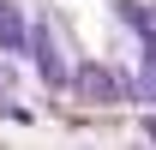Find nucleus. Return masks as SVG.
I'll return each mask as SVG.
<instances>
[{"instance_id":"nucleus-1","label":"nucleus","mask_w":156,"mask_h":150,"mask_svg":"<svg viewBox=\"0 0 156 150\" xmlns=\"http://www.w3.org/2000/svg\"><path fill=\"white\" fill-rule=\"evenodd\" d=\"M30 60H36V78L48 84V90H72V66H66V54H60L48 18H30Z\"/></svg>"},{"instance_id":"nucleus-4","label":"nucleus","mask_w":156,"mask_h":150,"mask_svg":"<svg viewBox=\"0 0 156 150\" xmlns=\"http://www.w3.org/2000/svg\"><path fill=\"white\" fill-rule=\"evenodd\" d=\"M108 6H114V18L126 24L132 36H150L156 30V6H144V0H108Z\"/></svg>"},{"instance_id":"nucleus-2","label":"nucleus","mask_w":156,"mask_h":150,"mask_svg":"<svg viewBox=\"0 0 156 150\" xmlns=\"http://www.w3.org/2000/svg\"><path fill=\"white\" fill-rule=\"evenodd\" d=\"M72 96H84V102H120V96H132V78L114 72V66H102V60H84V66H72Z\"/></svg>"},{"instance_id":"nucleus-3","label":"nucleus","mask_w":156,"mask_h":150,"mask_svg":"<svg viewBox=\"0 0 156 150\" xmlns=\"http://www.w3.org/2000/svg\"><path fill=\"white\" fill-rule=\"evenodd\" d=\"M0 54H30V18L12 0H0Z\"/></svg>"},{"instance_id":"nucleus-6","label":"nucleus","mask_w":156,"mask_h":150,"mask_svg":"<svg viewBox=\"0 0 156 150\" xmlns=\"http://www.w3.org/2000/svg\"><path fill=\"white\" fill-rule=\"evenodd\" d=\"M144 138H156V114H150V120H144Z\"/></svg>"},{"instance_id":"nucleus-5","label":"nucleus","mask_w":156,"mask_h":150,"mask_svg":"<svg viewBox=\"0 0 156 150\" xmlns=\"http://www.w3.org/2000/svg\"><path fill=\"white\" fill-rule=\"evenodd\" d=\"M138 54H144V66L156 72V30H150V36H138Z\"/></svg>"}]
</instances>
